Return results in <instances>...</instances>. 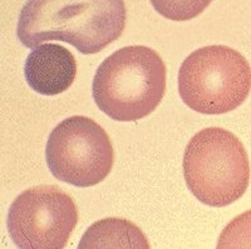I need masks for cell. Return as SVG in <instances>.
Instances as JSON below:
<instances>
[{"mask_svg":"<svg viewBox=\"0 0 251 249\" xmlns=\"http://www.w3.org/2000/svg\"><path fill=\"white\" fill-rule=\"evenodd\" d=\"M183 176L201 203L217 208L230 205L245 194L250 181L245 147L224 128H206L186 147Z\"/></svg>","mask_w":251,"mask_h":249,"instance_id":"cell-3","label":"cell"},{"mask_svg":"<svg viewBox=\"0 0 251 249\" xmlns=\"http://www.w3.org/2000/svg\"><path fill=\"white\" fill-rule=\"evenodd\" d=\"M77 75L75 55L59 44L33 48L24 64V77L33 91L42 95H57L73 84Z\"/></svg>","mask_w":251,"mask_h":249,"instance_id":"cell-7","label":"cell"},{"mask_svg":"<svg viewBox=\"0 0 251 249\" xmlns=\"http://www.w3.org/2000/svg\"><path fill=\"white\" fill-rule=\"evenodd\" d=\"M77 222V205L67 193L55 185H37L13 202L6 226L18 248L62 249Z\"/></svg>","mask_w":251,"mask_h":249,"instance_id":"cell-6","label":"cell"},{"mask_svg":"<svg viewBox=\"0 0 251 249\" xmlns=\"http://www.w3.org/2000/svg\"><path fill=\"white\" fill-rule=\"evenodd\" d=\"M251 91V67L243 54L226 45L197 49L178 71V93L192 111L225 114L243 104Z\"/></svg>","mask_w":251,"mask_h":249,"instance_id":"cell-4","label":"cell"},{"mask_svg":"<svg viewBox=\"0 0 251 249\" xmlns=\"http://www.w3.org/2000/svg\"><path fill=\"white\" fill-rule=\"evenodd\" d=\"M78 248L146 249L150 244L136 224L121 218H106L89 226Z\"/></svg>","mask_w":251,"mask_h":249,"instance_id":"cell-8","label":"cell"},{"mask_svg":"<svg viewBox=\"0 0 251 249\" xmlns=\"http://www.w3.org/2000/svg\"><path fill=\"white\" fill-rule=\"evenodd\" d=\"M126 19L123 0H28L17 35L26 48L59 40L91 55L122 35Z\"/></svg>","mask_w":251,"mask_h":249,"instance_id":"cell-1","label":"cell"},{"mask_svg":"<svg viewBox=\"0 0 251 249\" xmlns=\"http://www.w3.org/2000/svg\"><path fill=\"white\" fill-rule=\"evenodd\" d=\"M219 249L251 248V209L232 219L220 234Z\"/></svg>","mask_w":251,"mask_h":249,"instance_id":"cell-10","label":"cell"},{"mask_svg":"<svg viewBox=\"0 0 251 249\" xmlns=\"http://www.w3.org/2000/svg\"><path fill=\"white\" fill-rule=\"evenodd\" d=\"M49 170L58 181L79 188L106 179L114 163V150L106 131L93 119L75 115L51 131L46 148Z\"/></svg>","mask_w":251,"mask_h":249,"instance_id":"cell-5","label":"cell"},{"mask_svg":"<svg viewBox=\"0 0 251 249\" xmlns=\"http://www.w3.org/2000/svg\"><path fill=\"white\" fill-rule=\"evenodd\" d=\"M157 13L166 19L186 22L200 15L212 0H150Z\"/></svg>","mask_w":251,"mask_h":249,"instance_id":"cell-9","label":"cell"},{"mask_svg":"<svg viewBox=\"0 0 251 249\" xmlns=\"http://www.w3.org/2000/svg\"><path fill=\"white\" fill-rule=\"evenodd\" d=\"M166 80V66L156 50L126 46L98 67L92 85L93 99L109 118L136 122L156 111L165 95Z\"/></svg>","mask_w":251,"mask_h":249,"instance_id":"cell-2","label":"cell"}]
</instances>
